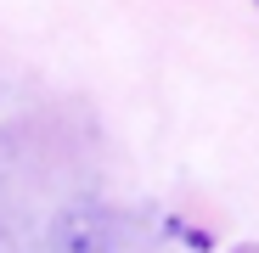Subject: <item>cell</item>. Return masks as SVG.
<instances>
[]
</instances>
